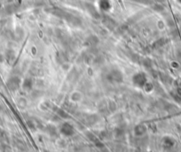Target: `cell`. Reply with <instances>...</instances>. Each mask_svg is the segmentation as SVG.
<instances>
[{
    "label": "cell",
    "instance_id": "cell-5",
    "mask_svg": "<svg viewBox=\"0 0 181 152\" xmlns=\"http://www.w3.org/2000/svg\"><path fill=\"white\" fill-rule=\"evenodd\" d=\"M98 4L99 8L103 11H107L111 8V3L109 0H99Z\"/></svg>",
    "mask_w": 181,
    "mask_h": 152
},
{
    "label": "cell",
    "instance_id": "cell-1",
    "mask_svg": "<svg viewBox=\"0 0 181 152\" xmlns=\"http://www.w3.org/2000/svg\"><path fill=\"white\" fill-rule=\"evenodd\" d=\"M132 82L134 83V85L139 87H144L145 85L148 83V78L146 77V75L143 72L137 73L136 75L132 77Z\"/></svg>",
    "mask_w": 181,
    "mask_h": 152
},
{
    "label": "cell",
    "instance_id": "cell-2",
    "mask_svg": "<svg viewBox=\"0 0 181 152\" xmlns=\"http://www.w3.org/2000/svg\"><path fill=\"white\" fill-rule=\"evenodd\" d=\"M60 133L66 137L72 136L75 134V128L71 124L67 122H64L60 127Z\"/></svg>",
    "mask_w": 181,
    "mask_h": 152
},
{
    "label": "cell",
    "instance_id": "cell-4",
    "mask_svg": "<svg viewBox=\"0 0 181 152\" xmlns=\"http://www.w3.org/2000/svg\"><path fill=\"white\" fill-rule=\"evenodd\" d=\"M20 85H21V81L17 77H11L10 79L8 80L7 82V86L8 88L12 91H15L17 90L19 87H20Z\"/></svg>",
    "mask_w": 181,
    "mask_h": 152
},
{
    "label": "cell",
    "instance_id": "cell-8",
    "mask_svg": "<svg viewBox=\"0 0 181 152\" xmlns=\"http://www.w3.org/2000/svg\"><path fill=\"white\" fill-rule=\"evenodd\" d=\"M57 114L58 115H60L61 117H63V118H67V117H68V115H67L63 109H61V108H59V109H58Z\"/></svg>",
    "mask_w": 181,
    "mask_h": 152
},
{
    "label": "cell",
    "instance_id": "cell-3",
    "mask_svg": "<svg viewBox=\"0 0 181 152\" xmlns=\"http://www.w3.org/2000/svg\"><path fill=\"white\" fill-rule=\"evenodd\" d=\"M107 79L110 80L111 82L120 83L123 81V75L119 70H112L107 76Z\"/></svg>",
    "mask_w": 181,
    "mask_h": 152
},
{
    "label": "cell",
    "instance_id": "cell-7",
    "mask_svg": "<svg viewBox=\"0 0 181 152\" xmlns=\"http://www.w3.org/2000/svg\"><path fill=\"white\" fill-rule=\"evenodd\" d=\"M136 128L139 129V132H136V133H135V135H142L143 134H145L146 130H147L144 125H139V126H137Z\"/></svg>",
    "mask_w": 181,
    "mask_h": 152
},
{
    "label": "cell",
    "instance_id": "cell-6",
    "mask_svg": "<svg viewBox=\"0 0 181 152\" xmlns=\"http://www.w3.org/2000/svg\"><path fill=\"white\" fill-rule=\"evenodd\" d=\"M22 87L25 89V90H30L31 88L33 87V82L30 78H27V79L24 80L23 84H22Z\"/></svg>",
    "mask_w": 181,
    "mask_h": 152
}]
</instances>
